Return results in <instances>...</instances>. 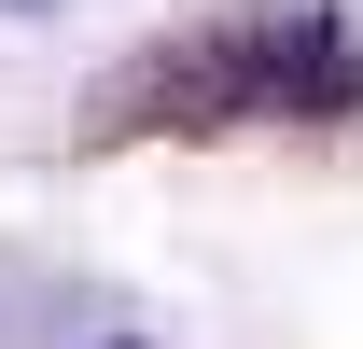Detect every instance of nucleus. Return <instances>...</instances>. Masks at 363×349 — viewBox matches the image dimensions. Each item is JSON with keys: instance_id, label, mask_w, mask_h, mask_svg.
<instances>
[{"instance_id": "obj_1", "label": "nucleus", "mask_w": 363, "mask_h": 349, "mask_svg": "<svg viewBox=\"0 0 363 349\" xmlns=\"http://www.w3.org/2000/svg\"><path fill=\"white\" fill-rule=\"evenodd\" d=\"M308 98H363L335 0H238L196 43H154L98 112L112 126H238V112H308Z\"/></svg>"}, {"instance_id": "obj_2", "label": "nucleus", "mask_w": 363, "mask_h": 349, "mask_svg": "<svg viewBox=\"0 0 363 349\" xmlns=\"http://www.w3.org/2000/svg\"><path fill=\"white\" fill-rule=\"evenodd\" d=\"M0 14H56V0H0Z\"/></svg>"}, {"instance_id": "obj_3", "label": "nucleus", "mask_w": 363, "mask_h": 349, "mask_svg": "<svg viewBox=\"0 0 363 349\" xmlns=\"http://www.w3.org/2000/svg\"><path fill=\"white\" fill-rule=\"evenodd\" d=\"M98 349H140V336H98Z\"/></svg>"}]
</instances>
